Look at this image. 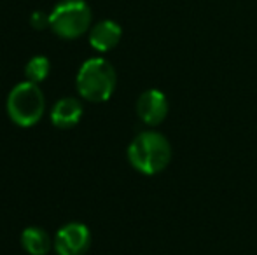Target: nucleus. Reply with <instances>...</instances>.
<instances>
[{
	"instance_id": "nucleus-1",
	"label": "nucleus",
	"mask_w": 257,
	"mask_h": 255,
	"mask_svg": "<svg viewBox=\"0 0 257 255\" xmlns=\"http://www.w3.org/2000/svg\"><path fill=\"white\" fill-rule=\"evenodd\" d=\"M128 161L139 173H161L172 161V145L158 131H142L128 147Z\"/></svg>"
},
{
	"instance_id": "nucleus-2",
	"label": "nucleus",
	"mask_w": 257,
	"mask_h": 255,
	"mask_svg": "<svg viewBox=\"0 0 257 255\" xmlns=\"http://www.w3.org/2000/svg\"><path fill=\"white\" fill-rule=\"evenodd\" d=\"M117 84L115 70L107 60L89 58L82 63L75 79V88L79 95L91 103L107 102Z\"/></svg>"
},
{
	"instance_id": "nucleus-3",
	"label": "nucleus",
	"mask_w": 257,
	"mask_h": 255,
	"mask_svg": "<svg viewBox=\"0 0 257 255\" xmlns=\"http://www.w3.org/2000/svg\"><path fill=\"white\" fill-rule=\"evenodd\" d=\"M6 109L7 116L18 126L30 128L37 124L46 110V100L39 84L30 81L16 84L7 96Z\"/></svg>"
},
{
	"instance_id": "nucleus-4",
	"label": "nucleus",
	"mask_w": 257,
	"mask_h": 255,
	"mask_svg": "<svg viewBox=\"0 0 257 255\" xmlns=\"http://www.w3.org/2000/svg\"><path fill=\"white\" fill-rule=\"evenodd\" d=\"M91 27V9L84 0H63L49 14V28L65 41L79 39Z\"/></svg>"
},
{
	"instance_id": "nucleus-5",
	"label": "nucleus",
	"mask_w": 257,
	"mask_h": 255,
	"mask_svg": "<svg viewBox=\"0 0 257 255\" xmlns=\"http://www.w3.org/2000/svg\"><path fill=\"white\" fill-rule=\"evenodd\" d=\"M91 232L84 224L70 222L54 236V250L58 255H82L89 248Z\"/></svg>"
},
{
	"instance_id": "nucleus-6",
	"label": "nucleus",
	"mask_w": 257,
	"mask_h": 255,
	"mask_svg": "<svg viewBox=\"0 0 257 255\" xmlns=\"http://www.w3.org/2000/svg\"><path fill=\"white\" fill-rule=\"evenodd\" d=\"M137 114L147 126H158L168 116V98L159 89H147L137 100Z\"/></svg>"
},
{
	"instance_id": "nucleus-7",
	"label": "nucleus",
	"mask_w": 257,
	"mask_h": 255,
	"mask_svg": "<svg viewBox=\"0 0 257 255\" xmlns=\"http://www.w3.org/2000/svg\"><path fill=\"white\" fill-rule=\"evenodd\" d=\"M122 37V30L115 21L103 20L96 23L95 27L89 30V44L93 49L100 53H107L114 49L119 44Z\"/></svg>"
},
{
	"instance_id": "nucleus-8",
	"label": "nucleus",
	"mask_w": 257,
	"mask_h": 255,
	"mask_svg": "<svg viewBox=\"0 0 257 255\" xmlns=\"http://www.w3.org/2000/svg\"><path fill=\"white\" fill-rule=\"evenodd\" d=\"M82 117V103L77 98H61L54 103L51 110V123L60 129L74 128Z\"/></svg>"
},
{
	"instance_id": "nucleus-9",
	"label": "nucleus",
	"mask_w": 257,
	"mask_h": 255,
	"mask_svg": "<svg viewBox=\"0 0 257 255\" xmlns=\"http://www.w3.org/2000/svg\"><path fill=\"white\" fill-rule=\"evenodd\" d=\"M21 245L30 255H48L54 243L44 229L32 225L21 232Z\"/></svg>"
},
{
	"instance_id": "nucleus-10",
	"label": "nucleus",
	"mask_w": 257,
	"mask_h": 255,
	"mask_svg": "<svg viewBox=\"0 0 257 255\" xmlns=\"http://www.w3.org/2000/svg\"><path fill=\"white\" fill-rule=\"evenodd\" d=\"M49 70H51V63H49V60L46 56H34L25 67L27 79L30 82H35V84L44 81L49 75Z\"/></svg>"
},
{
	"instance_id": "nucleus-11",
	"label": "nucleus",
	"mask_w": 257,
	"mask_h": 255,
	"mask_svg": "<svg viewBox=\"0 0 257 255\" xmlns=\"http://www.w3.org/2000/svg\"><path fill=\"white\" fill-rule=\"evenodd\" d=\"M30 23L35 30H44V28L49 27V14L42 13V11H35L30 18Z\"/></svg>"
}]
</instances>
